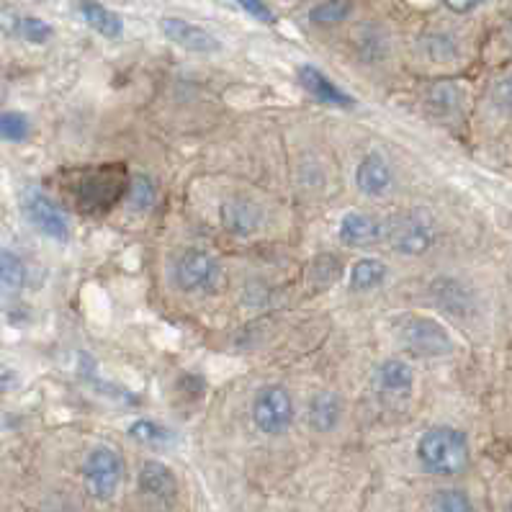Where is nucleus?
Here are the masks:
<instances>
[{
	"mask_svg": "<svg viewBox=\"0 0 512 512\" xmlns=\"http://www.w3.org/2000/svg\"><path fill=\"white\" fill-rule=\"evenodd\" d=\"M417 458H420L422 469L430 474L453 476L469 466L471 448L466 433L448 425H438L420 435L417 440Z\"/></svg>",
	"mask_w": 512,
	"mask_h": 512,
	"instance_id": "nucleus-1",
	"label": "nucleus"
},
{
	"mask_svg": "<svg viewBox=\"0 0 512 512\" xmlns=\"http://www.w3.org/2000/svg\"><path fill=\"white\" fill-rule=\"evenodd\" d=\"M3 21H6V31H13L16 37L29 44H47L55 37V29L47 21L37 19V16H24L19 11L11 13V8L3 11Z\"/></svg>",
	"mask_w": 512,
	"mask_h": 512,
	"instance_id": "nucleus-17",
	"label": "nucleus"
},
{
	"mask_svg": "<svg viewBox=\"0 0 512 512\" xmlns=\"http://www.w3.org/2000/svg\"><path fill=\"white\" fill-rule=\"evenodd\" d=\"M0 134L6 142H13V145H21L31 137V121L29 116L21 114V111H6L3 119H0Z\"/></svg>",
	"mask_w": 512,
	"mask_h": 512,
	"instance_id": "nucleus-22",
	"label": "nucleus"
},
{
	"mask_svg": "<svg viewBox=\"0 0 512 512\" xmlns=\"http://www.w3.org/2000/svg\"><path fill=\"white\" fill-rule=\"evenodd\" d=\"M129 435H132L134 440H139V443H147V446H163V443H170V440H173V435H170L168 430L155 425L152 420L132 422V425H129Z\"/></svg>",
	"mask_w": 512,
	"mask_h": 512,
	"instance_id": "nucleus-26",
	"label": "nucleus"
},
{
	"mask_svg": "<svg viewBox=\"0 0 512 512\" xmlns=\"http://www.w3.org/2000/svg\"><path fill=\"white\" fill-rule=\"evenodd\" d=\"M0 278H3V289L8 294H16L26 286V266L24 260L19 258L11 250H3L0 253Z\"/></svg>",
	"mask_w": 512,
	"mask_h": 512,
	"instance_id": "nucleus-20",
	"label": "nucleus"
},
{
	"mask_svg": "<svg viewBox=\"0 0 512 512\" xmlns=\"http://www.w3.org/2000/svg\"><path fill=\"white\" fill-rule=\"evenodd\" d=\"M157 199L155 183L147 175H137L132 183H129V206L137 211H147Z\"/></svg>",
	"mask_w": 512,
	"mask_h": 512,
	"instance_id": "nucleus-25",
	"label": "nucleus"
},
{
	"mask_svg": "<svg viewBox=\"0 0 512 512\" xmlns=\"http://www.w3.org/2000/svg\"><path fill=\"white\" fill-rule=\"evenodd\" d=\"M83 487L88 492V497L96 502L111 500L121 484V476H124V464H121L119 453L111 446H96L83 461Z\"/></svg>",
	"mask_w": 512,
	"mask_h": 512,
	"instance_id": "nucleus-2",
	"label": "nucleus"
},
{
	"mask_svg": "<svg viewBox=\"0 0 512 512\" xmlns=\"http://www.w3.org/2000/svg\"><path fill=\"white\" fill-rule=\"evenodd\" d=\"M21 204H24L26 219H29L44 237L57 242H67V237H70V224H67V217L62 214L60 206L49 199L47 193L37 191V188H26L24 196H21Z\"/></svg>",
	"mask_w": 512,
	"mask_h": 512,
	"instance_id": "nucleus-8",
	"label": "nucleus"
},
{
	"mask_svg": "<svg viewBox=\"0 0 512 512\" xmlns=\"http://www.w3.org/2000/svg\"><path fill=\"white\" fill-rule=\"evenodd\" d=\"M386 237V224L379 222L376 217H366L358 211L345 214L340 222V240L350 247H368L376 245Z\"/></svg>",
	"mask_w": 512,
	"mask_h": 512,
	"instance_id": "nucleus-13",
	"label": "nucleus"
},
{
	"mask_svg": "<svg viewBox=\"0 0 512 512\" xmlns=\"http://www.w3.org/2000/svg\"><path fill=\"white\" fill-rule=\"evenodd\" d=\"M291 420H294V402L284 386L268 384L258 389L253 399V422L260 433H286L291 428Z\"/></svg>",
	"mask_w": 512,
	"mask_h": 512,
	"instance_id": "nucleus-6",
	"label": "nucleus"
},
{
	"mask_svg": "<svg viewBox=\"0 0 512 512\" xmlns=\"http://www.w3.org/2000/svg\"><path fill=\"white\" fill-rule=\"evenodd\" d=\"M219 219H222L224 229L232 232V235H253L255 229L260 227V222H263V211L250 199L232 196L219 209Z\"/></svg>",
	"mask_w": 512,
	"mask_h": 512,
	"instance_id": "nucleus-12",
	"label": "nucleus"
},
{
	"mask_svg": "<svg viewBox=\"0 0 512 512\" xmlns=\"http://www.w3.org/2000/svg\"><path fill=\"white\" fill-rule=\"evenodd\" d=\"M173 281L186 294H209L222 284V266L204 250H186L175 258Z\"/></svg>",
	"mask_w": 512,
	"mask_h": 512,
	"instance_id": "nucleus-5",
	"label": "nucleus"
},
{
	"mask_svg": "<svg viewBox=\"0 0 512 512\" xmlns=\"http://www.w3.org/2000/svg\"><path fill=\"white\" fill-rule=\"evenodd\" d=\"M296 78L302 83V88L307 93H312L320 103H327V106H338V109H350L356 106V98L348 96L345 91H340L338 85L332 83L322 70H317L314 65H299L296 67Z\"/></svg>",
	"mask_w": 512,
	"mask_h": 512,
	"instance_id": "nucleus-11",
	"label": "nucleus"
},
{
	"mask_svg": "<svg viewBox=\"0 0 512 512\" xmlns=\"http://www.w3.org/2000/svg\"><path fill=\"white\" fill-rule=\"evenodd\" d=\"M340 422V399L330 392H320L309 402V425L317 433H330Z\"/></svg>",
	"mask_w": 512,
	"mask_h": 512,
	"instance_id": "nucleus-18",
	"label": "nucleus"
},
{
	"mask_svg": "<svg viewBox=\"0 0 512 512\" xmlns=\"http://www.w3.org/2000/svg\"><path fill=\"white\" fill-rule=\"evenodd\" d=\"M386 240L399 255H425L435 242V224L425 209L407 211L386 224Z\"/></svg>",
	"mask_w": 512,
	"mask_h": 512,
	"instance_id": "nucleus-4",
	"label": "nucleus"
},
{
	"mask_svg": "<svg viewBox=\"0 0 512 512\" xmlns=\"http://www.w3.org/2000/svg\"><path fill=\"white\" fill-rule=\"evenodd\" d=\"M235 3L247 13V16H253V19L263 21V24L268 26L276 24V13L271 11V6H268L266 0H235Z\"/></svg>",
	"mask_w": 512,
	"mask_h": 512,
	"instance_id": "nucleus-27",
	"label": "nucleus"
},
{
	"mask_svg": "<svg viewBox=\"0 0 512 512\" xmlns=\"http://www.w3.org/2000/svg\"><path fill=\"white\" fill-rule=\"evenodd\" d=\"M412 384H415L412 368L404 361H399V358H389V361H384L376 368V386L384 394L404 397V394L412 392Z\"/></svg>",
	"mask_w": 512,
	"mask_h": 512,
	"instance_id": "nucleus-16",
	"label": "nucleus"
},
{
	"mask_svg": "<svg viewBox=\"0 0 512 512\" xmlns=\"http://www.w3.org/2000/svg\"><path fill=\"white\" fill-rule=\"evenodd\" d=\"M78 11L83 16V21L91 26L96 34L106 39H119L121 31H124V21L116 11L106 8L98 0H78Z\"/></svg>",
	"mask_w": 512,
	"mask_h": 512,
	"instance_id": "nucleus-15",
	"label": "nucleus"
},
{
	"mask_svg": "<svg viewBox=\"0 0 512 512\" xmlns=\"http://www.w3.org/2000/svg\"><path fill=\"white\" fill-rule=\"evenodd\" d=\"M489 103L497 114L512 119V70L500 80H494V85L489 88Z\"/></svg>",
	"mask_w": 512,
	"mask_h": 512,
	"instance_id": "nucleus-24",
	"label": "nucleus"
},
{
	"mask_svg": "<svg viewBox=\"0 0 512 512\" xmlns=\"http://www.w3.org/2000/svg\"><path fill=\"white\" fill-rule=\"evenodd\" d=\"M124 188V173L119 170H98V173L80 175L75 183V196L85 211H106L121 199Z\"/></svg>",
	"mask_w": 512,
	"mask_h": 512,
	"instance_id": "nucleus-7",
	"label": "nucleus"
},
{
	"mask_svg": "<svg viewBox=\"0 0 512 512\" xmlns=\"http://www.w3.org/2000/svg\"><path fill=\"white\" fill-rule=\"evenodd\" d=\"M430 505H433L435 510H443V512L474 510V502H471V497L464 492V489H438V492L433 494Z\"/></svg>",
	"mask_w": 512,
	"mask_h": 512,
	"instance_id": "nucleus-23",
	"label": "nucleus"
},
{
	"mask_svg": "<svg viewBox=\"0 0 512 512\" xmlns=\"http://www.w3.org/2000/svg\"><path fill=\"white\" fill-rule=\"evenodd\" d=\"M353 11V3L350 0H322L317 6L309 11V21L317 26H327V24H343L345 19Z\"/></svg>",
	"mask_w": 512,
	"mask_h": 512,
	"instance_id": "nucleus-21",
	"label": "nucleus"
},
{
	"mask_svg": "<svg viewBox=\"0 0 512 512\" xmlns=\"http://www.w3.org/2000/svg\"><path fill=\"white\" fill-rule=\"evenodd\" d=\"M137 487L142 497H147L150 502H160V505H168L175 500L178 494V482H175V474L170 466H165L163 461H145L137 476Z\"/></svg>",
	"mask_w": 512,
	"mask_h": 512,
	"instance_id": "nucleus-10",
	"label": "nucleus"
},
{
	"mask_svg": "<svg viewBox=\"0 0 512 512\" xmlns=\"http://www.w3.org/2000/svg\"><path fill=\"white\" fill-rule=\"evenodd\" d=\"M440 3L453 16H471V13L482 11V8L497 3V0H440Z\"/></svg>",
	"mask_w": 512,
	"mask_h": 512,
	"instance_id": "nucleus-28",
	"label": "nucleus"
},
{
	"mask_svg": "<svg viewBox=\"0 0 512 512\" xmlns=\"http://www.w3.org/2000/svg\"><path fill=\"white\" fill-rule=\"evenodd\" d=\"M160 31L165 34L168 42H173L175 47L186 49V52H196V55H214L222 49L219 39L211 34V31L201 29V26L191 24L186 19H175V16H165L160 21Z\"/></svg>",
	"mask_w": 512,
	"mask_h": 512,
	"instance_id": "nucleus-9",
	"label": "nucleus"
},
{
	"mask_svg": "<svg viewBox=\"0 0 512 512\" xmlns=\"http://www.w3.org/2000/svg\"><path fill=\"white\" fill-rule=\"evenodd\" d=\"M397 338L417 358L448 356L453 348L446 327L430 317H404L397 327Z\"/></svg>",
	"mask_w": 512,
	"mask_h": 512,
	"instance_id": "nucleus-3",
	"label": "nucleus"
},
{
	"mask_svg": "<svg viewBox=\"0 0 512 512\" xmlns=\"http://www.w3.org/2000/svg\"><path fill=\"white\" fill-rule=\"evenodd\" d=\"M356 186L366 196H381V193H386V188L392 186V170L379 152L363 157L356 170Z\"/></svg>",
	"mask_w": 512,
	"mask_h": 512,
	"instance_id": "nucleus-14",
	"label": "nucleus"
},
{
	"mask_svg": "<svg viewBox=\"0 0 512 512\" xmlns=\"http://www.w3.org/2000/svg\"><path fill=\"white\" fill-rule=\"evenodd\" d=\"M386 263L376 258L358 260L356 266L350 268V289L353 291H374L376 286L384 284Z\"/></svg>",
	"mask_w": 512,
	"mask_h": 512,
	"instance_id": "nucleus-19",
	"label": "nucleus"
},
{
	"mask_svg": "<svg viewBox=\"0 0 512 512\" xmlns=\"http://www.w3.org/2000/svg\"><path fill=\"white\" fill-rule=\"evenodd\" d=\"M430 103H433L435 111H451L458 103V91L453 85H440L430 96Z\"/></svg>",
	"mask_w": 512,
	"mask_h": 512,
	"instance_id": "nucleus-29",
	"label": "nucleus"
}]
</instances>
